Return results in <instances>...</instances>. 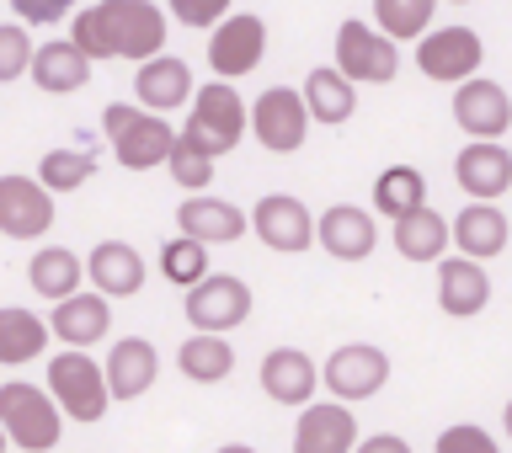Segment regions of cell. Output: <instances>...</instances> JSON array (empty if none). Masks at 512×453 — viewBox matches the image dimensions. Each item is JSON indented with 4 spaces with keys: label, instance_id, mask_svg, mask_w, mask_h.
I'll return each mask as SVG.
<instances>
[{
    "label": "cell",
    "instance_id": "cell-31",
    "mask_svg": "<svg viewBox=\"0 0 512 453\" xmlns=\"http://www.w3.org/2000/svg\"><path fill=\"white\" fill-rule=\"evenodd\" d=\"M27 283H32V294H43V299L75 294V288H80V256L64 251V246H43L27 262Z\"/></svg>",
    "mask_w": 512,
    "mask_h": 453
},
{
    "label": "cell",
    "instance_id": "cell-10",
    "mask_svg": "<svg viewBox=\"0 0 512 453\" xmlns=\"http://www.w3.org/2000/svg\"><path fill=\"white\" fill-rule=\"evenodd\" d=\"M267 54V22L262 16H224L214 27V38H208V64H214V75L235 80V75H251L256 64Z\"/></svg>",
    "mask_w": 512,
    "mask_h": 453
},
{
    "label": "cell",
    "instance_id": "cell-34",
    "mask_svg": "<svg viewBox=\"0 0 512 453\" xmlns=\"http://www.w3.org/2000/svg\"><path fill=\"white\" fill-rule=\"evenodd\" d=\"M160 272L176 283V288H192L208 272V246L203 240H192V235H176L160 246Z\"/></svg>",
    "mask_w": 512,
    "mask_h": 453
},
{
    "label": "cell",
    "instance_id": "cell-7",
    "mask_svg": "<svg viewBox=\"0 0 512 453\" xmlns=\"http://www.w3.org/2000/svg\"><path fill=\"white\" fill-rule=\"evenodd\" d=\"M251 315V288L230 272H203L187 288V320L192 331H230Z\"/></svg>",
    "mask_w": 512,
    "mask_h": 453
},
{
    "label": "cell",
    "instance_id": "cell-18",
    "mask_svg": "<svg viewBox=\"0 0 512 453\" xmlns=\"http://www.w3.org/2000/svg\"><path fill=\"white\" fill-rule=\"evenodd\" d=\"M256 235L267 240L272 251H304L315 240V219L310 208H304L299 198H288V192H272V198L256 203Z\"/></svg>",
    "mask_w": 512,
    "mask_h": 453
},
{
    "label": "cell",
    "instance_id": "cell-40",
    "mask_svg": "<svg viewBox=\"0 0 512 453\" xmlns=\"http://www.w3.org/2000/svg\"><path fill=\"white\" fill-rule=\"evenodd\" d=\"M438 448L443 453H491L496 438H491V432H480V427H448L438 438Z\"/></svg>",
    "mask_w": 512,
    "mask_h": 453
},
{
    "label": "cell",
    "instance_id": "cell-28",
    "mask_svg": "<svg viewBox=\"0 0 512 453\" xmlns=\"http://www.w3.org/2000/svg\"><path fill=\"white\" fill-rule=\"evenodd\" d=\"M304 107H310L315 123L342 128L352 118V107H358L352 75H342V70H310V80H304Z\"/></svg>",
    "mask_w": 512,
    "mask_h": 453
},
{
    "label": "cell",
    "instance_id": "cell-20",
    "mask_svg": "<svg viewBox=\"0 0 512 453\" xmlns=\"http://www.w3.org/2000/svg\"><path fill=\"white\" fill-rule=\"evenodd\" d=\"M59 342L70 347H91L112 331V310H107V294H64L54 299V315H48Z\"/></svg>",
    "mask_w": 512,
    "mask_h": 453
},
{
    "label": "cell",
    "instance_id": "cell-15",
    "mask_svg": "<svg viewBox=\"0 0 512 453\" xmlns=\"http://www.w3.org/2000/svg\"><path fill=\"white\" fill-rule=\"evenodd\" d=\"M91 54L80 48L75 38H59V43H43V48H32V80H38V91H48V96H70V91H80L91 80Z\"/></svg>",
    "mask_w": 512,
    "mask_h": 453
},
{
    "label": "cell",
    "instance_id": "cell-36",
    "mask_svg": "<svg viewBox=\"0 0 512 453\" xmlns=\"http://www.w3.org/2000/svg\"><path fill=\"white\" fill-rule=\"evenodd\" d=\"M166 166H171V182H176V187H187V192H203L208 182H214V155H203L198 144H187L182 134H176L171 155H166Z\"/></svg>",
    "mask_w": 512,
    "mask_h": 453
},
{
    "label": "cell",
    "instance_id": "cell-8",
    "mask_svg": "<svg viewBox=\"0 0 512 453\" xmlns=\"http://www.w3.org/2000/svg\"><path fill=\"white\" fill-rule=\"evenodd\" d=\"M336 70L352 75V80H379V86H390L395 70H400V48L390 32H374L363 22H342L336 32Z\"/></svg>",
    "mask_w": 512,
    "mask_h": 453
},
{
    "label": "cell",
    "instance_id": "cell-26",
    "mask_svg": "<svg viewBox=\"0 0 512 453\" xmlns=\"http://www.w3.org/2000/svg\"><path fill=\"white\" fill-rule=\"evenodd\" d=\"M155 374H160V358H155V347L144 342V336H128V342L112 347V358H107V390H112V400H139L155 384Z\"/></svg>",
    "mask_w": 512,
    "mask_h": 453
},
{
    "label": "cell",
    "instance_id": "cell-24",
    "mask_svg": "<svg viewBox=\"0 0 512 453\" xmlns=\"http://www.w3.org/2000/svg\"><path fill=\"white\" fill-rule=\"evenodd\" d=\"M176 224H182V235L203 240V246H230V240L246 235V214H240L235 203H219V198H192L176 208Z\"/></svg>",
    "mask_w": 512,
    "mask_h": 453
},
{
    "label": "cell",
    "instance_id": "cell-1",
    "mask_svg": "<svg viewBox=\"0 0 512 453\" xmlns=\"http://www.w3.org/2000/svg\"><path fill=\"white\" fill-rule=\"evenodd\" d=\"M70 38L91 59H155L166 43V11L150 0H102V6L75 11Z\"/></svg>",
    "mask_w": 512,
    "mask_h": 453
},
{
    "label": "cell",
    "instance_id": "cell-35",
    "mask_svg": "<svg viewBox=\"0 0 512 453\" xmlns=\"http://www.w3.org/2000/svg\"><path fill=\"white\" fill-rule=\"evenodd\" d=\"M438 0H374V16L390 38H422Z\"/></svg>",
    "mask_w": 512,
    "mask_h": 453
},
{
    "label": "cell",
    "instance_id": "cell-32",
    "mask_svg": "<svg viewBox=\"0 0 512 453\" xmlns=\"http://www.w3.org/2000/svg\"><path fill=\"white\" fill-rule=\"evenodd\" d=\"M416 203H427V182H422V171H416V166H390L374 182V208H379L384 219L411 214Z\"/></svg>",
    "mask_w": 512,
    "mask_h": 453
},
{
    "label": "cell",
    "instance_id": "cell-16",
    "mask_svg": "<svg viewBox=\"0 0 512 453\" xmlns=\"http://www.w3.org/2000/svg\"><path fill=\"white\" fill-rule=\"evenodd\" d=\"M454 176L470 198H502L512 187V155L496 139H470L454 160Z\"/></svg>",
    "mask_w": 512,
    "mask_h": 453
},
{
    "label": "cell",
    "instance_id": "cell-13",
    "mask_svg": "<svg viewBox=\"0 0 512 453\" xmlns=\"http://www.w3.org/2000/svg\"><path fill=\"white\" fill-rule=\"evenodd\" d=\"M454 123L464 128L470 139H502L507 128H512V102H507V91L496 86V80H459V91H454Z\"/></svg>",
    "mask_w": 512,
    "mask_h": 453
},
{
    "label": "cell",
    "instance_id": "cell-41",
    "mask_svg": "<svg viewBox=\"0 0 512 453\" xmlns=\"http://www.w3.org/2000/svg\"><path fill=\"white\" fill-rule=\"evenodd\" d=\"M363 448H368V453H406V443H400V438H390V432H379V438H368Z\"/></svg>",
    "mask_w": 512,
    "mask_h": 453
},
{
    "label": "cell",
    "instance_id": "cell-42",
    "mask_svg": "<svg viewBox=\"0 0 512 453\" xmlns=\"http://www.w3.org/2000/svg\"><path fill=\"white\" fill-rule=\"evenodd\" d=\"M507 438H512V400H507Z\"/></svg>",
    "mask_w": 512,
    "mask_h": 453
},
{
    "label": "cell",
    "instance_id": "cell-21",
    "mask_svg": "<svg viewBox=\"0 0 512 453\" xmlns=\"http://www.w3.org/2000/svg\"><path fill=\"white\" fill-rule=\"evenodd\" d=\"M358 443V422H352L347 400H331V406H310L294 427V448L299 453H347Z\"/></svg>",
    "mask_w": 512,
    "mask_h": 453
},
{
    "label": "cell",
    "instance_id": "cell-43",
    "mask_svg": "<svg viewBox=\"0 0 512 453\" xmlns=\"http://www.w3.org/2000/svg\"><path fill=\"white\" fill-rule=\"evenodd\" d=\"M0 448H6V427H0Z\"/></svg>",
    "mask_w": 512,
    "mask_h": 453
},
{
    "label": "cell",
    "instance_id": "cell-33",
    "mask_svg": "<svg viewBox=\"0 0 512 453\" xmlns=\"http://www.w3.org/2000/svg\"><path fill=\"white\" fill-rule=\"evenodd\" d=\"M96 176V155H91V144L86 150H48L38 160V182L48 192H75V187H86Z\"/></svg>",
    "mask_w": 512,
    "mask_h": 453
},
{
    "label": "cell",
    "instance_id": "cell-23",
    "mask_svg": "<svg viewBox=\"0 0 512 453\" xmlns=\"http://www.w3.org/2000/svg\"><path fill=\"white\" fill-rule=\"evenodd\" d=\"M134 91H139V107L171 112V107L192 102V70H187L182 59H171V54H155V59H144V64H139Z\"/></svg>",
    "mask_w": 512,
    "mask_h": 453
},
{
    "label": "cell",
    "instance_id": "cell-3",
    "mask_svg": "<svg viewBox=\"0 0 512 453\" xmlns=\"http://www.w3.org/2000/svg\"><path fill=\"white\" fill-rule=\"evenodd\" d=\"M102 128L112 139V155L123 160V171H150V166H166L171 155V123L166 118H150V107H128V102H112L102 112Z\"/></svg>",
    "mask_w": 512,
    "mask_h": 453
},
{
    "label": "cell",
    "instance_id": "cell-22",
    "mask_svg": "<svg viewBox=\"0 0 512 453\" xmlns=\"http://www.w3.org/2000/svg\"><path fill=\"white\" fill-rule=\"evenodd\" d=\"M448 246H454V224H448L438 208L416 203L411 214L395 219V251L406 256V262H438Z\"/></svg>",
    "mask_w": 512,
    "mask_h": 453
},
{
    "label": "cell",
    "instance_id": "cell-44",
    "mask_svg": "<svg viewBox=\"0 0 512 453\" xmlns=\"http://www.w3.org/2000/svg\"><path fill=\"white\" fill-rule=\"evenodd\" d=\"M454 6H464V0H454Z\"/></svg>",
    "mask_w": 512,
    "mask_h": 453
},
{
    "label": "cell",
    "instance_id": "cell-17",
    "mask_svg": "<svg viewBox=\"0 0 512 453\" xmlns=\"http://www.w3.org/2000/svg\"><path fill=\"white\" fill-rule=\"evenodd\" d=\"M315 240L336 256V262H363V256L379 246V230H374V214H363V208H352V203H336L320 214Z\"/></svg>",
    "mask_w": 512,
    "mask_h": 453
},
{
    "label": "cell",
    "instance_id": "cell-4",
    "mask_svg": "<svg viewBox=\"0 0 512 453\" xmlns=\"http://www.w3.org/2000/svg\"><path fill=\"white\" fill-rule=\"evenodd\" d=\"M48 395L59 400V411L70 416V422H102L107 416V368H96L86 358V347H70L59 352V358H48Z\"/></svg>",
    "mask_w": 512,
    "mask_h": 453
},
{
    "label": "cell",
    "instance_id": "cell-11",
    "mask_svg": "<svg viewBox=\"0 0 512 453\" xmlns=\"http://www.w3.org/2000/svg\"><path fill=\"white\" fill-rule=\"evenodd\" d=\"M480 59H486V43H480L470 27L427 32L422 48H416V64H422V75H427V80H448V86L470 80V75L480 70Z\"/></svg>",
    "mask_w": 512,
    "mask_h": 453
},
{
    "label": "cell",
    "instance_id": "cell-30",
    "mask_svg": "<svg viewBox=\"0 0 512 453\" xmlns=\"http://www.w3.org/2000/svg\"><path fill=\"white\" fill-rule=\"evenodd\" d=\"M48 336H54V326H43L32 310H0V363L6 368L32 363Z\"/></svg>",
    "mask_w": 512,
    "mask_h": 453
},
{
    "label": "cell",
    "instance_id": "cell-6",
    "mask_svg": "<svg viewBox=\"0 0 512 453\" xmlns=\"http://www.w3.org/2000/svg\"><path fill=\"white\" fill-rule=\"evenodd\" d=\"M310 107L299 102V91H288V86H272L256 96V107H251V128H256V144L272 155H294L304 134H310Z\"/></svg>",
    "mask_w": 512,
    "mask_h": 453
},
{
    "label": "cell",
    "instance_id": "cell-12",
    "mask_svg": "<svg viewBox=\"0 0 512 453\" xmlns=\"http://www.w3.org/2000/svg\"><path fill=\"white\" fill-rule=\"evenodd\" d=\"M320 379L331 384L336 400H368V395L384 390V379H390V358L368 342H347V347L331 352V363Z\"/></svg>",
    "mask_w": 512,
    "mask_h": 453
},
{
    "label": "cell",
    "instance_id": "cell-14",
    "mask_svg": "<svg viewBox=\"0 0 512 453\" xmlns=\"http://www.w3.org/2000/svg\"><path fill=\"white\" fill-rule=\"evenodd\" d=\"M438 304L448 315L470 320L491 304V278L480 267V256H438Z\"/></svg>",
    "mask_w": 512,
    "mask_h": 453
},
{
    "label": "cell",
    "instance_id": "cell-39",
    "mask_svg": "<svg viewBox=\"0 0 512 453\" xmlns=\"http://www.w3.org/2000/svg\"><path fill=\"white\" fill-rule=\"evenodd\" d=\"M11 11L22 16L27 27H48V22H64V16H70V0H11Z\"/></svg>",
    "mask_w": 512,
    "mask_h": 453
},
{
    "label": "cell",
    "instance_id": "cell-5",
    "mask_svg": "<svg viewBox=\"0 0 512 453\" xmlns=\"http://www.w3.org/2000/svg\"><path fill=\"white\" fill-rule=\"evenodd\" d=\"M59 400L43 395L38 384H0V427L27 453H43L59 443Z\"/></svg>",
    "mask_w": 512,
    "mask_h": 453
},
{
    "label": "cell",
    "instance_id": "cell-2",
    "mask_svg": "<svg viewBox=\"0 0 512 453\" xmlns=\"http://www.w3.org/2000/svg\"><path fill=\"white\" fill-rule=\"evenodd\" d=\"M251 128V107L240 102V91L230 86V80H208L203 91H192V118L182 128L187 144H198L203 155H230L240 134Z\"/></svg>",
    "mask_w": 512,
    "mask_h": 453
},
{
    "label": "cell",
    "instance_id": "cell-9",
    "mask_svg": "<svg viewBox=\"0 0 512 453\" xmlns=\"http://www.w3.org/2000/svg\"><path fill=\"white\" fill-rule=\"evenodd\" d=\"M54 224V192L38 176H0V235L43 240Z\"/></svg>",
    "mask_w": 512,
    "mask_h": 453
},
{
    "label": "cell",
    "instance_id": "cell-38",
    "mask_svg": "<svg viewBox=\"0 0 512 453\" xmlns=\"http://www.w3.org/2000/svg\"><path fill=\"white\" fill-rule=\"evenodd\" d=\"M171 16L187 27H214L230 16V0H171Z\"/></svg>",
    "mask_w": 512,
    "mask_h": 453
},
{
    "label": "cell",
    "instance_id": "cell-25",
    "mask_svg": "<svg viewBox=\"0 0 512 453\" xmlns=\"http://www.w3.org/2000/svg\"><path fill=\"white\" fill-rule=\"evenodd\" d=\"M86 272H91V283L112 299H134L144 288V256L134 246H123V240H102V246L86 256Z\"/></svg>",
    "mask_w": 512,
    "mask_h": 453
},
{
    "label": "cell",
    "instance_id": "cell-29",
    "mask_svg": "<svg viewBox=\"0 0 512 453\" xmlns=\"http://www.w3.org/2000/svg\"><path fill=\"white\" fill-rule=\"evenodd\" d=\"M176 368H182L192 384H219V379H230V368H235V347L224 342L219 331H198L182 342V352H176Z\"/></svg>",
    "mask_w": 512,
    "mask_h": 453
},
{
    "label": "cell",
    "instance_id": "cell-19",
    "mask_svg": "<svg viewBox=\"0 0 512 453\" xmlns=\"http://www.w3.org/2000/svg\"><path fill=\"white\" fill-rule=\"evenodd\" d=\"M315 384H320V368L299 347H272L262 358V390L278 406H304L315 395Z\"/></svg>",
    "mask_w": 512,
    "mask_h": 453
},
{
    "label": "cell",
    "instance_id": "cell-27",
    "mask_svg": "<svg viewBox=\"0 0 512 453\" xmlns=\"http://www.w3.org/2000/svg\"><path fill=\"white\" fill-rule=\"evenodd\" d=\"M454 246L464 256H496L507 246V214L496 208L491 198H475V203H464V214L454 219Z\"/></svg>",
    "mask_w": 512,
    "mask_h": 453
},
{
    "label": "cell",
    "instance_id": "cell-37",
    "mask_svg": "<svg viewBox=\"0 0 512 453\" xmlns=\"http://www.w3.org/2000/svg\"><path fill=\"white\" fill-rule=\"evenodd\" d=\"M27 64H32V38H27V27H11V22H0V86L16 75H27Z\"/></svg>",
    "mask_w": 512,
    "mask_h": 453
}]
</instances>
